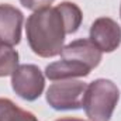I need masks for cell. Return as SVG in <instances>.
Segmentation results:
<instances>
[{"label":"cell","instance_id":"6da1fadb","mask_svg":"<svg viewBox=\"0 0 121 121\" xmlns=\"http://www.w3.org/2000/svg\"><path fill=\"white\" fill-rule=\"evenodd\" d=\"M83 21L80 7L72 1L42 7L32 11L26 23V35L31 51L41 58L59 55L65 37L75 34Z\"/></svg>","mask_w":121,"mask_h":121},{"label":"cell","instance_id":"7a4b0ae2","mask_svg":"<svg viewBox=\"0 0 121 121\" xmlns=\"http://www.w3.org/2000/svg\"><path fill=\"white\" fill-rule=\"evenodd\" d=\"M120 100V89L110 79H96L87 85L83 108L90 121H110Z\"/></svg>","mask_w":121,"mask_h":121},{"label":"cell","instance_id":"3957f363","mask_svg":"<svg viewBox=\"0 0 121 121\" xmlns=\"http://www.w3.org/2000/svg\"><path fill=\"white\" fill-rule=\"evenodd\" d=\"M87 83L76 79L56 80L47 90V103L56 111L79 110L83 107V100Z\"/></svg>","mask_w":121,"mask_h":121},{"label":"cell","instance_id":"277c9868","mask_svg":"<svg viewBox=\"0 0 121 121\" xmlns=\"http://www.w3.org/2000/svg\"><path fill=\"white\" fill-rule=\"evenodd\" d=\"M11 87L20 99L26 101H35L39 99L45 87L44 73L37 65H18L11 75Z\"/></svg>","mask_w":121,"mask_h":121},{"label":"cell","instance_id":"5b68a950","mask_svg":"<svg viewBox=\"0 0 121 121\" xmlns=\"http://www.w3.org/2000/svg\"><path fill=\"white\" fill-rule=\"evenodd\" d=\"M89 39L101 52H114L121 45V27L110 17H99L90 26Z\"/></svg>","mask_w":121,"mask_h":121},{"label":"cell","instance_id":"8992f818","mask_svg":"<svg viewBox=\"0 0 121 121\" xmlns=\"http://www.w3.org/2000/svg\"><path fill=\"white\" fill-rule=\"evenodd\" d=\"M59 55L62 59H72L78 60L80 63H85L93 70L94 68H97L100 65L103 52L89 38H79V39H75L70 44L65 45Z\"/></svg>","mask_w":121,"mask_h":121},{"label":"cell","instance_id":"52a82bcc","mask_svg":"<svg viewBox=\"0 0 121 121\" xmlns=\"http://www.w3.org/2000/svg\"><path fill=\"white\" fill-rule=\"evenodd\" d=\"M24 14L11 4H0V39L11 47L20 44Z\"/></svg>","mask_w":121,"mask_h":121},{"label":"cell","instance_id":"ba28073f","mask_svg":"<svg viewBox=\"0 0 121 121\" xmlns=\"http://www.w3.org/2000/svg\"><path fill=\"white\" fill-rule=\"evenodd\" d=\"M91 69L85 63L72 59H60L49 63L45 68V76L49 80H66V79H76V78H86L89 76Z\"/></svg>","mask_w":121,"mask_h":121},{"label":"cell","instance_id":"9c48e42d","mask_svg":"<svg viewBox=\"0 0 121 121\" xmlns=\"http://www.w3.org/2000/svg\"><path fill=\"white\" fill-rule=\"evenodd\" d=\"M0 121H38V118L31 111L18 107L13 100L0 97Z\"/></svg>","mask_w":121,"mask_h":121},{"label":"cell","instance_id":"30bf717a","mask_svg":"<svg viewBox=\"0 0 121 121\" xmlns=\"http://www.w3.org/2000/svg\"><path fill=\"white\" fill-rule=\"evenodd\" d=\"M18 66V52L9 44L0 45V78L11 76Z\"/></svg>","mask_w":121,"mask_h":121},{"label":"cell","instance_id":"8fae6325","mask_svg":"<svg viewBox=\"0 0 121 121\" xmlns=\"http://www.w3.org/2000/svg\"><path fill=\"white\" fill-rule=\"evenodd\" d=\"M54 1H55V0H20V3H21L26 9L32 10V11H35V10H38V9H42V7H48V6H51Z\"/></svg>","mask_w":121,"mask_h":121},{"label":"cell","instance_id":"7c38bea8","mask_svg":"<svg viewBox=\"0 0 121 121\" xmlns=\"http://www.w3.org/2000/svg\"><path fill=\"white\" fill-rule=\"evenodd\" d=\"M55 121H85V120H80V118H72V117H63V118H58Z\"/></svg>","mask_w":121,"mask_h":121},{"label":"cell","instance_id":"4fadbf2b","mask_svg":"<svg viewBox=\"0 0 121 121\" xmlns=\"http://www.w3.org/2000/svg\"><path fill=\"white\" fill-rule=\"evenodd\" d=\"M120 18H121V7H120Z\"/></svg>","mask_w":121,"mask_h":121},{"label":"cell","instance_id":"5bb4252c","mask_svg":"<svg viewBox=\"0 0 121 121\" xmlns=\"http://www.w3.org/2000/svg\"><path fill=\"white\" fill-rule=\"evenodd\" d=\"M1 44H3V41H1V39H0V45H1Z\"/></svg>","mask_w":121,"mask_h":121}]
</instances>
